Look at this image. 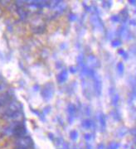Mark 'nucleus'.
Returning <instances> with one entry per match:
<instances>
[{"label": "nucleus", "instance_id": "1", "mask_svg": "<svg viewBox=\"0 0 136 149\" xmlns=\"http://www.w3.org/2000/svg\"><path fill=\"white\" fill-rule=\"evenodd\" d=\"M16 144L19 149H25L31 145L32 140L28 137H24V138H21L18 139Z\"/></svg>", "mask_w": 136, "mask_h": 149}, {"label": "nucleus", "instance_id": "3", "mask_svg": "<svg viewBox=\"0 0 136 149\" xmlns=\"http://www.w3.org/2000/svg\"><path fill=\"white\" fill-rule=\"evenodd\" d=\"M8 102V96L6 95H0V108L6 105Z\"/></svg>", "mask_w": 136, "mask_h": 149}, {"label": "nucleus", "instance_id": "2", "mask_svg": "<svg viewBox=\"0 0 136 149\" xmlns=\"http://www.w3.org/2000/svg\"><path fill=\"white\" fill-rule=\"evenodd\" d=\"M23 117V114H22V113L21 111H18L14 113H13V114H11V115H8V116H6L4 117V118H6L7 120H8V121H19V120H21L22 118Z\"/></svg>", "mask_w": 136, "mask_h": 149}]
</instances>
